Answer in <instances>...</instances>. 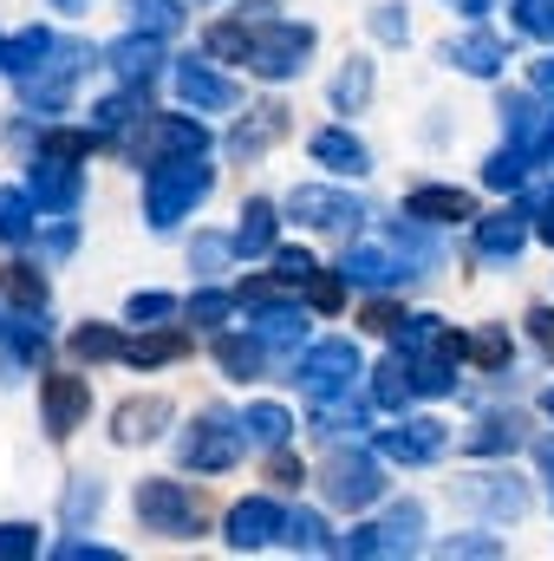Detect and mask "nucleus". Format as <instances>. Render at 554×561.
Here are the masks:
<instances>
[{
  "label": "nucleus",
  "mask_w": 554,
  "mask_h": 561,
  "mask_svg": "<svg viewBox=\"0 0 554 561\" xmlns=\"http://www.w3.org/2000/svg\"><path fill=\"white\" fill-rule=\"evenodd\" d=\"M242 444H249L242 419H229V412H203V419L176 437V457H183L189 470H209V477H216V470H235Z\"/></svg>",
  "instance_id": "8"
},
{
  "label": "nucleus",
  "mask_w": 554,
  "mask_h": 561,
  "mask_svg": "<svg viewBox=\"0 0 554 561\" xmlns=\"http://www.w3.org/2000/svg\"><path fill=\"white\" fill-rule=\"evenodd\" d=\"M320 490H326L333 510H372V503L385 496V470H379L372 457H359V450H353V457L339 450V457H326Z\"/></svg>",
  "instance_id": "11"
},
{
  "label": "nucleus",
  "mask_w": 554,
  "mask_h": 561,
  "mask_svg": "<svg viewBox=\"0 0 554 561\" xmlns=\"http://www.w3.org/2000/svg\"><path fill=\"white\" fill-rule=\"evenodd\" d=\"M229 255H235V242H222V236H196V255H189V262H196L203 275H216Z\"/></svg>",
  "instance_id": "54"
},
{
  "label": "nucleus",
  "mask_w": 554,
  "mask_h": 561,
  "mask_svg": "<svg viewBox=\"0 0 554 561\" xmlns=\"http://www.w3.org/2000/svg\"><path fill=\"white\" fill-rule=\"evenodd\" d=\"M242 307H249V327L262 333V346H300V333H307V313H300L293 300H268L262 287H255V294L242 287Z\"/></svg>",
  "instance_id": "17"
},
{
  "label": "nucleus",
  "mask_w": 554,
  "mask_h": 561,
  "mask_svg": "<svg viewBox=\"0 0 554 561\" xmlns=\"http://www.w3.org/2000/svg\"><path fill=\"white\" fill-rule=\"evenodd\" d=\"M275 275L300 287V280L313 275V255H307V249H275Z\"/></svg>",
  "instance_id": "55"
},
{
  "label": "nucleus",
  "mask_w": 554,
  "mask_h": 561,
  "mask_svg": "<svg viewBox=\"0 0 554 561\" xmlns=\"http://www.w3.org/2000/svg\"><path fill=\"white\" fill-rule=\"evenodd\" d=\"M443 59H450L457 72H470V79H496V72L509 66V46H503L496 33H463V39L443 46Z\"/></svg>",
  "instance_id": "22"
},
{
  "label": "nucleus",
  "mask_w": 554,
  "mask_h": 561,
  "mask_svg": "<svg viewBox=\"0 0 554 561\" xmlns=\"http://www.w3.org/2000/svg\"><path fill=\"white\" fill-rule=\"evenodd\" d=\"M405 216H412V222H470V216H476V203H470V190L424 183V190L405 196Z\"/></svg>",
  "instance_id": "23"
},
{
  "label": "nucleus",
  "mask_w": 554,
  "mask_h": 561,
  "mask_svg": "<svg viewBox=\"0 0 554 561\" xmlns=\"http://www.w3.org/2000/svg\"><path fill=\"white\" fill-rule=\"evenodd\" d=\"M339 275H346V287L385 294V287H405V280H417V262L399 249V242H392V249H346Z\"/></svg>",
  "instance_id": "12"
},
{
  "label": "nucleus",
  "mask_w": 554,
  "mask_h": 561,
  "mask_svg": "<svg viewBox=\"0 0 554 561\" xmlns=\"http://www.w3.org/2000/svg\"><path fill=\"white\" fill-rule=\"evenodd\" d=\"M437 556H476V561H496L503 556V542H489V536H450V542H443V549H437Z\"/></svg>",
  "instance_id": "51"
},
{
  "label": "nucleus",
  "mask_w": 554,
  "mask_h": 561,
  "mask_svg": "<svg viewBox=\"0 0 554 561\" xmlns=\"http://www.w3.org/2000/svg\"><path fill=\"white\" fill-rule=\"evenodd\" d=\"M542 412H549V419H554V386H549V399H542Z\"/></svg>",
  "instance_id": "63"
},
{
  "label": "nucleus",
  "mask_w": 554,
  "mask_h": 561,
  "mask_svg": "<svg viewBox=\"0 0 554 561\" xmlns=\"http://www.w3.org/2000/svg\"><path fill=\"white\" fill-rule=\"evenodd\" d=\"M183 353H189V340H183V333H143V340H125V359H131V366H170V359H183Z\"/></svg>",
  "instance_id": "39"
},
{
  "label": "nucleus",
  "mask_w": 554,
  "mask_h": 561,
  "mask_svg": "<svg viewBox=\"0 0 554 561\" xmlns=\"http://www.w3.org/2000/svg\"><path fill=\"white\" fill-rule=\"evenodd\" d=\"M242 431H249V444H255V450H280V444H287V431H293V419H287L280 405H249V412H242Z\"/></svg>",
  "instance_id": "38"
},
{
  "label": "nucleus",
  "mask_w": 554,
  "mask_h": 561,
  "mask_svg": "<svg viewBox=\"0 0 554 561\" xmlns=\"http://www.w3.org/2000/svg\"><path fill=\"white\" fill-rule=\"evenodd\" d=\"M399 320H405V313H399V307H385V300H372V307H366V327H379V333H392Z\"/></svg>",
  "instance_id": "58"
},
{
  "label": "nucleus",
  "mask_w": 554,
  "mask_h": 561,
  "mask_svg": "<svg viewBox=\"0 0 554 561\" xmlns=\"http://www.w3.org/2000/svg\"><path fill=\"white\" fill-rule=\"evenodd\" d=\"M529 79H535V92H542V99H554V53H549V59H535V72H529Z\"/></svg>",
  "instance_id": "59"
},
{
  "label": "nucleus",
  "mask_w": 554,
  "mask_h": 561,
  "mask_svg": "<svg viewBox=\"0 0 554 561\" xmlns=\"http://www.w3.org/2000/svg\"><path fill=\"white\" fill-rule=\"evenodd\" d=\"M255 20V33H249V72H262V79H293L300 66H307V53H313V26H293V20H275V7L268 0H255L249 7Z\"/></svg>",
  "instance_id": "2"
},
{
  "label": "nucleus",
  "mask_w": 554,
  "mask_h": 561,
  "mask_svg": "<svg viewBox=\"0 0 554 561\" xmlns=\"http://www.w3.org/2000/svg\"><path fill=\"white\" fill-rule=\"evenodd\" d=\"M509 13H516V33L549 39V46H554V0H516Z\"/></svg>",
  "instance_id": "45"
},
{
  "label": "nucleus",
  "mask_w": 554,
  "mask_h": 561,
  "mask_svg": "<svg viewBox=\"0 0 554 561\" xmlns=\"http://www.w3.org/2000/svg\"><path fill=\"white\" fill-rule=\"evenodd\" d=\"M229 242H235V255H242V262L275 255V203H262V196H255V203L242 209V229H235Z\"/></svg>",
  "instance_id": "26"
},
{
  "label": "nucleus",
  "mask_w": 554,
  "mask_h": 561,
  "mask_svg": "<svg viewBox=\"0 0 554 561\" xmlns=\"http://www.w3.org/2000/svg\"><path fill=\"white\" fill-rule=\"evenodd\" d=\"M287 216L307 222V229H320V236H346V229L372 222V209H366L353 190H320V183H300V190L287 196Z\"/></svg>",
  "instance_id": "9"
},
{
  "label": "nucleus",
  "mask_w": 554,
  "mask_h": 561,
  "mask_svg": "<svg viewBox=\"0 0 554 561\" xmlns=\"http://www.w3.org/2000/svg\"><path fill=\"white\" fill-rule=\"evenodd\" d=\"M99 510H105V483L99 477H72V490H66V529H85Z\"/></svg>",
  "instance_id": "41"
},
{
  "label": "nucleus",
  "mask_w": 554,
  "mask_h": 561,
  "mask_svg": "<svg viewBox=\"0 0 554 561\" xmlns=\"http://www.w3.org/2000/svg\"><path fill=\"white\" fill-rule=\"evenodd\" d=\"M39 549V529H26V523H0V561H26Z\"/></svg>",
  "instance_id": "49"
},
{
  "label": "nucleus",
  "mask_w": 554,
  "mask_h": 561,
  "mask_svg": "<svg viewBox=\"0 0 554 561\" xmlns=\"http://www.w3.org/2000/svg\"><path fill=\"white\" fill-rule=\"evenodd\" d=\"M176 99L189 112H235V85L222 72H209L203 59H176Z\"/></svg>",
  "instance_id": "19"
},
{
  "label": "nucleus",
  "mask_w": 554,
  "mask_h": 561,
  "mask_svg": "<svg viewBox=\"0 0 554 561\" xmlns=\"http://www.w3.org/2000/svg\"><path fill=\"white\" fill-rule=\"evenodd\" d=\"M529 209H496V216H483L476 222V255L483 262H516L522 255V242H529Z\"/></svg>",
  "instance_id": "20"
},
{
  "label": "nucleus",
  "mask_w": 554,
  "mask_h": 561,
  "mask_svg": "<svg viewBox=\"0 0 554 561\" xmlns=\"http://www.w3.org/2000/svg\"><path fill=\"white\" fill-rule=\"evenodd\" d=\"M529 170H535V157L509 138L489 163H483V183H489V190H522V183H529Z\"/></svg>",
  "instance_id": "35"
},
{
  "label": "nucleus",
  "mask_w": 554,
  "mask_h": 561,
  "mask_svg": "<svg viewBox=\"0 0 554 561\" xmlns=\"http://www.w3.org/2000/svg\"><path fill=\"white\" fill-rule=\"evenodd\" d=\"M372 33H379L385 46H405V33H412V20H405V7H379V13H372Z\"/></svg>",
  "instance_id": "53"
},
{
  "label": "nucleus",
  "mask_w": 554,
  "mask_h": 561,
  "mask_svg": "<svg viewBox=\"0 0 554 561\" xmlns=\"http://www.w3.org/2000/svg\"><path fill=\"white\" fill-rule=\"evenodd\" d=\"M516 444H522V419H516V412H489V419L463 437L470 457H509Z\"/></svg>",
  "instance_id": "30"
},
{
  "label": "nucleus",
  "mask_w": 554,
  "mask_h": 561,
  "mask_svg": "<svg viewBox=\"0 0 554 561\" xmlns=\"http://www.w3.org/2000/svg\"><path fill=\"white\" fill-rule=\"evenodd\" d=\"M163 424H170V399H125L112 412V437L118 444H150V437H163Z\"/></svg>",
  "instance_id": "24"
},
{
  "label": "nucleus",
  "mask_w": 554,
  "mask_h": 561,
  "mask_svg": "<svg viewBox=\"0 0 554 561\" xmlns=\"http://www.w3.org/2000/svg\"><path fill=\"white\" fill-rule=\"evenodd\" d=\"M313 163H326V170H346V176H366V170H372L366 144L353 138V131H320V138H313Z\"/></svg>",
  "instance_id": "31"
},
{
  "label": "nucleus",
  "mask_w": 554,
  "mask_h": 561,
  "mask_svg": "<svg viewBox=\"0 0 554 561\" xmlns=\"http://www.w3.org/2000/svg\"><path fill=\"white\" fill-rule=\"evenodd\" d=\"M529 216H535V236L554 249V183H542V190H529Z\"/></svg>",
  "instance_id": "52"
},
{
  "label": "nucleus",
  "mask_w": 554,
  "mask_h": 561,
  "mask_svg": "<svg viewBox=\"0 0 554 561\" xmlns=\"http://www.w3.org/2000/svg\"><path fill=\"white\" fill-rule=\"evenodd\" d=\"M463 359H476L483 373H509V359H516L509 327H483V333H470V340H463Z\"/></svg>",
  "instance_id": "37"
},
{
  "label": "nucleus",
  "mask_w": 554,
  "mask_h": 561,
  "mask_svg": "<svg viewBox=\"0 0 554 561\" xmlns=\"http://www.w3.org/2000/svg\"><path fill=\"white\" fill-rule=\"evenodd\" d=\"M326 99H333V112H339V118H359V112L372 105V59H346Z\"/></svg>",
  "instance_id": "29"
},
{
  "label": "nucleus",
  "mask_w": 554,
  "mask_h": 561,
  "mask_svg": "<svg viewBox=\"0 0 554 561\" xmlns=\"http://www.w3.org/2000/svg\"><path fill=\"white\" fill-rule=\"evenodd\" d=\"M359 373H366V359H359L353 340H320V346H307V353L293 359V386H300L313 405L353 399V379H359Z\"/></svg>",
  "instance_id": "4"
},
{
  "label": "nucleus",
  "mask_w": 554,
  "mask_h": 561,
  "mask_svg": "<svg viewBox=\"0 0 554 561\" xmlns=\"http://www.w3.org/2000/svg\"><path fill=\"white\" fill-rule=\"evenodd\" d=\"M46 53H53V33H46V26H20V33L0 39V72H7V79H26Z\"/></svg>",
  "instance_id": "28"
},
{
  "label": "nucleus",
  "mask_w": 554,
  "mask_h": 561,
  "mask_svg": "<svg viewBox=\"0 0 554 561\" xmlns=\"http://www.w3.org/2000/svg\"><path fill=\"white\" fill-rule=\"evenodd\" d=\"M85 59H92L85 39H53V53L20 79V105L39 112V118L66 112V105H72V85H79V72H85Z\"/></svg>",
  "instance_id": "3"
},
{
  "label": "nucleus",
  "mask_w": 554,
  "mask_h": 561,
  "mask_svg": "<svg viewBox=\"0 0 554 561\" xmlns=\"http://www.w3.org/2000/svg\"><path fill=\"white\" fill-rule=\"evenodd\" d=\"M235 300H242V294H216V287H203V294H189V320H196V327H222V320L235 313Z\"/></svg>",
  "instance_id": "47"
},
{
  "label": "nucleus",
  "mask_w": 554,
  "mask_h": 561,
  "mask_svg": "<svg viewBox=\"0 0 554 561\" xmlns=\"http://www.w3.org/2000/svg\"><path fill=\"white\" fill-rule=\"evenodd\" d=\"M535 457H542V477H549V490H554V437L542 444V450H535Z\"/></svg>",
  "instance_id": "60"
},
{
  "label": "nucleus",
  "mask_w": 554,
  "mask_h": 561,
  "mask_svg": "<svg viewBox=\"0 0 554 561\" xmlns=\"http://www.w3.org/2000/svg\"><path fill=\"white\" fill-rule=\"evenodd\" d=\"M138 516L143 529H157V536H203V496L189 490V483H170V477H143L138 483Z\"/></svg>",
  "instance_id": "6"
},
{
  "label": "nucleus",
  "mask_w": 554,
  "mask_h": 561,
  "mask_svg": "<svg viewBox=\"0 0 554 561\" xmlns=\"http://www.w3.org/2000/svg\"><path fill=\"white\" fill-rule=\"evenodd\" d=\"M59 561H118V556L99 549V542H59Z\"/></svg>",
  "instance_id": "57"
},
{
  "label": "nucleus",
  "mask_w": 554,
  "mask_h": 561,
  "mask_svg": "<svg viewBox=\"0 0 554 561\" xmlns=\"http://www.w3.org/2000/svg\"><path fill=\"white\" fill-rule=\"evenodd\" d=\"M249 33H255V26H249V13H242V20H222V26H209V39H203V46H209L216 59H235V66H249Z\"/></svg>",
  "instance_id": "42"
},
{
  "label": "nucleus",
  "mask_w": 554,
  "mask_h": 561,
  "mask_svg": "<svg viewBox=\"0 0 554 561\" xmlns=\"http://www.w3.org/2000/svg\"><path fill=\"white\" fill-rule=\"evenodd\" d=\"M125 313H131L138 327H157V320H170V313H176V300L150 287V294H131V300H125Z\"/></svg>",
  "instance_id": "48"
},
{
  "label": "nucleus",
  "mask_w": 554,
  "mask_h": 561,
  "mask_svg": "<svg viewBox=\"0 0 554 561\" xmlns=\"http://www.w3.org/2000/svg\"><path fill=\"white\" fill-rule=\"evenodd\" d=\"M280 542H287L293 556H326V549H333V536H326V523H320L313 510H293L287 529H280Z\"/></svg>",
  "instance_id": "40"
},
{
  "label": "nucleus",
  "mask_w": 554,
  "mask_h": 561,
  "mask_svg": "<svg viewBox=\"0 0 554 561\" xmlns=\"http://www.w3.org/2000/svg\"><path fill=\"white\" fill-rule=\"evenodd\" d=\"M287 131V105H262V112H249V125H235V138H229V157H262L268 144Z\"/></svg>",
  "instance_id": "27"
},
{
  "label": "nucleus",
  "mask_w": 554,
  "mask_h": 561,
  "mask_svg": "<svg viewBox=\"0 0 554 561\" xmlns=\"http://www.w3.org/2000/svg\"><path fill=\"white\" fill-rule=\"evenodd\" d=\"M209 150V131L203 118H150L138 131V157L150 163H170V157H203Z\"/></svg>",
  "instance_id": "15"
},
{
  "label": "nucleus",
  "mask_w": 554,
  "mask_h": 561,
  "mask_svg": "<svg viewBox=\"0 0 554 561\" xmlns=\"http://www.w3.org/2000/svg\"><path fill=\"white\" fill-rule=\"evenodd\" d=\"M39 412H46V437H72L79 419L92 412V386L85 379H72V373H53V379H39Z\"/></svg>",
  "instance_id": "14"
},
{
  "label": "nucleus",
  "mask_w": 554,
  "mask_h": 561,
  "mask_svg": "<svg viewBox=\"0 0 554 561\" xmlns=\"http://www.w3.org/2000/svg\"><path fill=\"white\" fill-rule=\"evenodd\" d=\"M450 7H457V13H489L496 0H450Z\"/></svg>",
  "instance_id": "61"
},
{
  "label": "nucleus",
  "mask_w": 554,
  "mask_h": 561,
  "mask_svg": "<svg viewBox=\"0 0 554 561\" xmlns=\"http://www.w3.org/2000/svg\"><path fill=\"white\" fill-rule=\"evenodd\" d=\"M53 7H59V13H79V7H92V0H53Z\"/></svg>",
  "instance_id": "62"
},
{
  "label": "nucleus",
  "mask_w": 554,
  "mask_h": 561,
  "mask_svg": "<svg viewBox=\"0 0 554 561\" xmlns=\"http://www.w3.org/2000/svg\"><path fill=\"white\" fill-rule=\"evenodd\" d=\"M216 190V170L203 157H170V163H150V183H143V222L150 229H176L203 196Z\"/></svg>",
  "instance_id": "1"
},
{
  "label": "nucleus",
  "mask_w": 554,
  "mask_h": 561,
  "mask_svg": "<svg viewBox=\"0 0 554 561\" xmlns=\"http://www.w3.org/2000/svg\"><path fill=\"white\" fill-rule=\"evenodd\" d=\"M143 33H176L183 26V0H131Z\"/></svg>",
  "instance_id": "46"
},
{
  "label": "nucleus",
  "mask_w": 554,
  "mask_h": 561,
  "mask_svg": "<svg viewBox=\"0 0 554 561\" xmlns=\"http://www.w3.org/2000/svg\"><path fill=\"white\" fill-rule=\"evenodd\" d=\"M313 437H320V444H346V437H366V412H359V405H339V399H326V405L313 412Z\"/></svg>",
  "instance_id": "36"
},
{
  "label": "nucleus",
  "mask_w": 554,
  "mask_h": 561,
  "mask_svg": "<svg viewBox=\"0 0 554 561\" xmlns=\"http://www.w3.org/2000/svg\"><path fill=\"white\" fill-rule=\"evenodd\" d=\"M0 294L20 307V313H46V275L33 262H7L0 268Z\"/></svg>",
  "instance_id": "34"
},
{
  "label": "nucleus",
  "mask_w": 554,
  "mask_h": 561,
  "mask_svg": "<svg viewBox=\"0 0 554 561\" xmlns=\"http://www.w3.org/2000/svg\"><path fill=\"white\" fill-rule=\"evenodd\" d=\"M72 353H79V359H125V340H118L112 327H99V320H85V327L72 333Z\"/></svg>",
  "instance_id": "43"
},
{
  "label": "nucleus",
  "mask_w": 554,
  "mask_h": 561,
  "mask_svg": "<svg viewBox=\"0 0 554 561\" xmlns=\"http://www.w3.org/2000/svg\"><path fill=\"white\" fill-rule=\"evenodd\" d=\"M33 236V196L0 190V242H26Z\"/></svg>",
  "instance_id": "44"
},
{
  "label": "nucleus",
  "mask_w": 554,
  "mask_h": 561,
  "mask_svg": "<svg viewBox=\"0 0 554 561\" xmlns=\"http://www.w3.org/2000/svg\"><path fill=\"white\" fill-rule=\"evenodd\" d=\"M262 359H268L262 333H249V340H242V333H222V340H216V366H222L229 379H255V373H262Z\"/></svg>",
  "instance_id": "32"
},
{
  "label": "nucleus",
  "mask_w": 554,
  "mask_h": 561,
  "mask_svg": "<svg viewBox=\"0 0 554 561\" xmlns=\"http://www.w3.org/2000/svg\"><path fill=\"white\" fill-rule=\"evenodd\" d=\"M503 125L535 163H554V112H535L522 92H503Z\"/></svg>",
  "instance_id": "18"
},
{
  "label": "nucleus",
  "mask_w": 554,
  "mask_h": 561,
  "mask_svg": "<svg viewBox=\"0 0 554 561\" xmlns=\"http://www.w3.org/2000/svg\"><path fill=\"white\" fill-rule=\"evenodd\" d=\"M307 300H313L320 313H339V300H346V275H307Z\"/></svg>",
  "instance_id": "50"
},
{
  "label": "nucleus",
  "mask_w": 554,
  "mask_h": 561,
  "mask_svg": "<svg viewBox=\"0 0 554 561\" xmlns=\"http://www.w3.org/2000/svg\"><path fill=\"white\" fill-rule=\"evenodd\" d=\"M0 346L13 353V366H39V359H46V327H39V313H26V320H7V313H0Z\"/></svg>",
  "instance_id": "33"
},
{
  "label": "nucleus",
  "mask_w": 554,
  "mask_h": 561,
  "mask_svg": "<svg viewBox=\"0 0 554 561\" xmlns=\"http://www.w3.org/2000/svg\"><path fill=\"white\" fill-rule=\"evenodd\" d=\"M529 333H535V346L554 359V307H535V313H529Z\"/></svg>",
  "instance_id": "56"
},
{
  "label": "nucleus",
  "mask_w": 554,
  "mask_h": 561,
  "mask_svg": "<svg viewBox=\"0 0 554 561\" xmlns=\"http://www.w3.org/2000/svg\"><path fill=\"white\" fill-rule=\"evenodd\" d=\"M450 496L470 516H489V523H522L529 516V483L516 470H470V477L450 483Z\"/></svg>",
  "instance_id": "7"
},
{
  "label": "nucleus",
  "mask_w": 554,
  "mask_h": 561,
  "mask_svg": "<svg viewBox=\"0 0 554 561\" xmlns=\"http://www.w3.org/2000/svg\"><path fill=\"white\" fill-rule=\"evenodd\" d=\"M280 529H287V510H280L275 496H249V503H235V510H229L222 542L249 556V549H268V542H280Z\"/></svg>",
  "instance_id": "13"
},
{
  "label": "nucleus",
  "mask_w": 554,
  "mask_h": 561,
  "mask_svg": "<svg viewBox=\"0 0 554 561\" xmlns=\"http://www.w3.org/2000/svg\"><path fill=\"white\" fill-rule=\"evenodd\" d=\"M417 536H424V503H392L379 523H359L353 536H339V542H333V556H359V561H372V556H412Z\"/></svg>",
  "instance_id": "5"
},
{
  "label": "nucleus",
  "mask_w": 554,
  "mask_h": 561,
  "mask_svg": "<svg viewBox=\"0 0 554 561\" xmlns=\"http://www.w3.org/2000/svg\"><path fill=\"white\" fill-rule=\"evenodd\" d=\"M412 399H424L412 353H392V359L379 366V379H372V405H379V412H405Z\"/></svg>",
  "instance_id": "25"
},
{
  "label": "nucleus",
  "mask_w": 554,
  "mask_h": 561,
  "mask_svg": "<svg viewBox=\"0 0 554 561\" xmlns=\"http://www.w3.org/2000/svg\"><path fill=\"white\" fill-rule=\"evenodd\" d=\"M443 444H450V431L437 419H399L392 431H379V450H385L392 463H437Z\"/></svg>",
  "instance_id": "16"
},
{
  "label": "nucleus",
  "mask_w": 554,
  "mask_h": 561,
  "mask_svg": "<svg viewBox=\"0 0 554 561\" xmlns=\"http://www.w3.org/2000/svg\"><path fill=\"white\" fill-rule=\"evenodd\" d=\"M105 66H112L125 85H150V79H157V66H163V33H143V26H138V33H125V39L105 53Z\"/></svg>",
  "instance_id": "21"
},
{
  "label": "nucleus",
  "mask_w": 554,
  "mask_h": 561,
  "mask_svg": "<svg viewBox=\"0 0 554 561\" xmlns=\"http://www.w3.org/2000/svg\"><path fill=\"white\" fill-rule=\"evenodd\" d=\"M79 157L72 150H53V144H39V157H33V170H26V196L39 203V209H53V216H72L79 209Z\"/></svg>",
  "instance_id": "10"
}]
</instances>
